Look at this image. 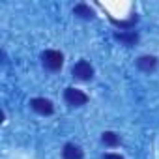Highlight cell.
<instances>
[{
    "label": "cell",
    "mask_w": 159,
    "mask_h": 159,
    "mask_svg": "<svg viewBox=\"0 0 159 159\" xmlns=\"http://www.w3.org/2000/svg\"><path fill=\"white\" fill-rule=\"evenodd\" d=\"M103 159H124L122 155H118V153H107Z\"/></svg>",
    "instance_id": "cell-10"
},
{
    "label": "cell",
    "mask_w": 159,
    "mask_h": 159,
    "mask_svg": "<svg viewBox=\"0 0 159 159\" xmlns=\"http://www.w3.org/2000/svg\"><path fill=\"white\" fill-rule=\"evenodd\" d=\"M114 39H118L124 45H135L139 41V34L137 32H114Z\"/></svg>",
    "instance_id": "cell-7"
},
{
    "label": "cell",
    "mask_w": 159,
    "mask_h": 159,
    "mask_svg": "<svg viewBox=\"0 0 159 159\" xmlns=\"http://www.w3.org/2000/svg\"><path fill=\"white\" fill-rule=\"evenodd\" d=\"M137 67L144 73H152L155 67H157V58L152 56V54H144V56H139L137 60Z\"/></svg>",
    "instance_id": "cell-5"
},
{
    "label": "cell",
    "mask_w": 159,
    "mask_h": 159,
    "mask_svg": "<svg viewBox=\"0 0 159 159\" xmlns=\"http://www.w3.org/2000/svg\"><path fill=\"white\" fill-rule=\"evenodd\" d=\"M64 99L69 107H83L88 103V96L83 92V90H77V88H66L64 92Z\"/></svg>",
    "instance_id": "cell-2"
},
{
    "label": "cell",
    "mask_w": 159,
    "mask_h": 159,
    "mask_svg": "<svg viewBox=\"0 0 159 159\" xmlns=\"http://www.w3.org/2000/svg\"><path fill=\"white\" fill-rule=\"evenodd\" d=\"M30 107H32L34 112L43 114V116H49V114H52V111H54L52 103H51L49 99H45V98H34V99L30 101Z\"/></svg>",
    "instance_id": "cell-4"
},
{
    "label": "cell",
    "mask_w": 159,
    "mask_h": 159,
    "mask_svg": "<svg viewBox=\"0 0 159 159\" xmlns=\"http://www.w3.org/2000/svg\"><path fill=\"white\" fill-rule=\"evenodd\" d=\"M71 73H73V77L77 79V81H90V79L94 77V67L86 60H79L71 67Z\"/></svg>",
    "instance_id": "cell-3"
},
{
    "label": "cell",
    "mask_w": 159,
    "mask_h": 159,
    "mask_svg": "<svg viewBox=\"0 0 159 159\" xmlns=\"http://www.w3.org/2000/svg\"><path fill=\"white\" fill-rule=\"evenodd\" d=\"M62 157L64 159H83L84 157V152L81 146H77V144H66L64 150H62Z\"/></svg>",
    "instance_id": "cell-6"
},
{
    "label": "cell",
    "mask_w": 159,
    "mask_h": 159,
    "mask_svg": "<svg viewBox=\"0 0 159 159\" xmlns=\"http://www.w3.org/2000/svg\"><path fill=\"white\" fill-rule=\"evenodd\" d=\"M41 62H43L45 69H49V71H58V69L62 67V64H64V54H62L60 51L49 49V51H45V52L41 54Z\"/></svg>",
    "instance_id": "cell-1"
},
{
    "label": "cell",
    "mask_w": 159,
    "mask_h": 159,
    "mask_svg": "<svg viewBox=\"0 0 159 159\" xmlns=\"http://www.w3.org/2000/svg\"><path fill=\"white\" fill-rule=\"evenodd\" d=\"M101 142H103L105 146L114 148V146H118V144H120V137H118L114 131H105V133L101 135Z\"/></svg>",
    "instance_id": "cell-9"
},
{
    "label": "cell",
    "mask_w": 159,
    "mask_h": 159,
    "mask_svg": "<svg viewBox=\"0 0 159 159\" xmlns=\"http://www.w3.org/2000/svg\"><path fill=\"white\" fill-rule=\"evenodd\" d=\"M73 13H75L77 17H81V19H92V17H94L92 8L86 6V4H77V6L73 8Z\"/></svg>",
    "instance_id": "cell-8"
}]
</instances>
